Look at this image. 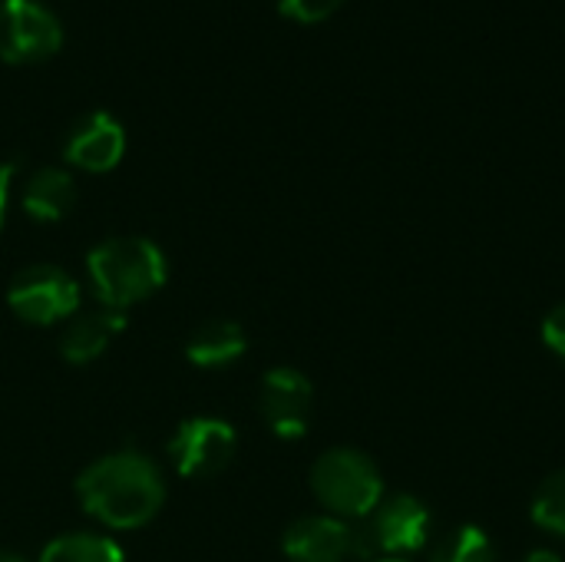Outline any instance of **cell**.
<instances>
[{
    "label": "cell",
    "mask_w": 565,
    "mask_h": 562,
    "mask_svg": "<svg viewBox=\"0 0 565 562\" xmlns=\"http://www.w3.org/2000/svg\"><path fill=\"white\" fill-rule=\"evenodd\" d=\"M76 497L83 510L103 527L139 530L162 510L166 484L149 457L136 450H119L93 460L76 477Z\"/></svg>",
    "instance_id": "cell-1"
},
{
    "label": "cell",
    "mask_w": 565,
    "mask_h": 562,
    "mask_svg": "<svg viewBox=\"0 0 565 562\" xmlns=\"http://www.w3.org/2000/svg\"><path fill=\"white\" fill-rule=\"evenodd\" d=\"M166 255L139 235L106 238L86 258V275L103 308L126 311L166 285Z\"/></svg>",
    "instance_id": "cell-2"
},
{
    "label": "cell",
    "mask_w": 565,
    "mask_h": 562,
    "mask_svg": "<svg viewBox=\"0 0 565 562\" xmlns=\"http://www.w3.org/2000/svg\"><path fill=\"white\" fill-rule=\"evenodd\" d=\"M311 490L331 517L367 520L384 500V477L367 454L354 447H334L315 460Z\"/></svg>",
    "instance_id": "cell-3"
},
{
    "label": "cell",
    "mask_w": 565,
    "mask_h": 562,
    "mask_svg": "<svg viewBox=\"0 0 565 562\" xmlns=\"http://www.w3.org/2000/svg\"><path fill=\"white\" fill-rule=\"evenodd\" d=\"M430 540V510L411 494H394L377 503V510L354 527V556H411Z\"/></svg>",
    "instance_id": "cell-4"
},
{
    "label": "cell",
    "mask_w": 565,
    "mask_h": 562,
    "mask_svg": "<svg viewBox=\"0 0 565 562\" xmlns=\"http://www.w3.org/2000/svg\"><path fill=\"white\" fill-rule=\"evenodd\" d=\"M10 311L26 325H53L73 318L79 308V285L60 265H26L7 288Z\"/></svg>",
    "instance_id": "cell-5"
},
{
    "label": "cell",
    "mask_w": 565,
    "mask_h": 562,
    "mask_svg": "<svg viewBox=\"0 0 565 562\" xmlns=\"http://www.w3.org/2000/svg\"><path fill=\"white\" fill-rule=\"evenodd\" d=\"M63 43V26L40 0H0V60L40 63Z\"/></svg>",
    "instance_id": "cell-6"
},
{
    "label": "cell",
    "mask_w": 565,
    "mask_h": 562,
    "mask_svg": "<svg viewBox=\"0 0 565 562\" xmlns=\"http://www.w3.org/2000/svg\"><path fill=\"white\" fill-rule=\"evenodd\" d=\"M238 437L222 417H189L169 441V460L182 477H215L235 457Z\"/></svg>",
    "instance_id": "cell-7"
},
{
    "label": "cell",
    "mask_w": 565,
    "mask_h": 562,
    "mask_svg": "<svg viewBox=\"0 0 565 562\" xmlns=\"http://www.w3.org/2000/svg\"><path fill=\"white\" fill-rule=\"evenodd\" d=\"M311 381L295 368H271L262 381V417L281 441H301L311 424Z\"/></svg>",
    "instance_id": "cell-8"
},
{
    "label": "cell",
    "mask_w": 565,
    "mask_h": 562,
    "mask_svg": "<svg viewBox=\"0 0 565 562\" xmlns=\"http://www.w3.org/2000/svg\"><path fill=\"white\" fill-rule=\"evenodd\" d=\"M281 550L291 562H344L354 556V527L341 517H301L285 537Z\"/></svg>",
    "instance_id": "cell-9"
},
{
    "label": "cell",
    "mask_w": 565,
    "mask_h": 562,
    "mask_svg": "<svg viewBox=\"0 0 565 562\" xmlns=\"http://www.w3.org/2000/svg\"><path fill=\"white\" fill-rule=\"evenodd\" d=\"M126 152V129L109 113H89L83 116L63 146V156L70 166L83 172H109Z\"/></svg>",
    "instance_id": "cell-10"
},
{
    "label": "cell",
    "mask_w": 565,
    "mask_h": 562,
    "mask_svg": "<svg viewBox=\"0 0 565 562\" xmlns=\"http://www.w3.org/2000/svg\"><path fill=\"white\" fill-rule=\"evenodd\" d=\"M126 328V315L113 311V308H99V311H86V315H73L66 331L60 335V354L70 364H89L99 354H106V348L113 344V338Z\"/></svg>",
    "instance_id": "cell-11"
},
{
    "label": "cell",
    "mask_w": 565,
    "mask_h": 562,
    "mask_svg": "<svg viewBox=\"0 0 565 562\" xmlns=\"http://www.w3.org/2000/svg\"><path fill=\"white\" fill-rule=\"evenodd\" d=\"M20 205L33 222H60L76 205V182L66 169H36L23 185Z\"/></svg>",
    "instance_id": "cell-12"
},
{
    "label": "cell",
    "mask_w": 565,
    "mask_h": 562,
    "mask_svg": "<svg viewBox=\"0 0 565 562\" xmlns=\"http://www.w3.org/2000/svg\"><path fill=\"white\" fill-rule=\"evenodd\" d=\"M248 348V338H245V328L235 325V321H225V318H215V321H205L199 325L189 341H185V358L195 364V368H228L235 364Z\"/></svg>",
    "instance_id": "cell-13"
},
{
    "label": "cell",
    "mask_w": 565,
    "mask_h": 562,
    "mask_svg": "<svg viewBox=\"0 0 565 562\" xmlns=\"http://www.w3.org/2000/svg\"><path fill=\"white\" fill-rule=\"evenodd\" d=\"M36 562H126V553L109 537L70 533V537L53 540Z\"/></svg>",
    "instance_id": "cell-14"
},
{
    "label": "cell",
    "mask_w": 565,
    "mask_h": 562,
    "mask_svg": "<svg viewBox=\"0 0 565 562\" xmlns=\"http://www.w3.org/2000/svg\"><path fill=\"white\" fill-rule=\"evenodd\" d=\"M430 562H497V547L480 527L467 523L437 543Z\"/></svg>",
    "instance_id": "cell-15"
},
{
    "label": "cell",
    "mask_w": 565,
    "mask_h": 562,
    "mask_svg": "<svg viewBox=\"0 0 565 562\" xmlns=\"http://www.w3.org/2000/svg\"><path fill=\"white\" fill-rule=\"evenodd\" d=\"M530 517H533V523L540 530L565 540V467L550 474L540 484V490L533 497V507H530Z\"/></svg>",
    "instance_id": "cell-16"
},
{
    "label": "cell",
    "mask_w": 565,
    "mask_h": 562,
    "mask_svg": "<svg viewBox=\"0 0 565 562\" xmlns=\"http://www.w3.org/2000/svg\"><path fill=\"white\" fill-rule=\"evenodd\" d=\"M344 0H278V10L298 23H321L328 20Z\"/></svg>",
    "instance_id": "cell-17"
},
{
    "label": "cell",
    "mask_w": 565,
    "mask_h": 562,
    "mask_svg": "<svg viewBox=\"0 0 565 562\" xmlns=\"http://www.w3.org/2000/svg\"><path fill=\"white\" fill-rule=\"evenodd\" d=\"M543 341H546V348L565 364V301L553 305L550 315L543 318Z\"/></svg>",
    "instance_id": "cell-18"
},
{
    "label": "cell",
    "mask_w": 565,
    "mask_h": 562,
    "mask_svg": "<svg viewBox=\"0 0 565 562\" xmlns=\"http://www.w3.org/2000/svg\"><path fill=\"white\" fill-rule=\"evenodd\" d=\"M10 182H13V166L0 159V225H3V212H7V199H10Z\"/></svg>",
    "instance_id": "cell-19"
},
{
    "label": "cell",
    "mask_w": 565,
    "mask_h": 562,
    "mask_svg": "<svg viewBox=\"0 0 565 562\" xmlns=\"http://www.w3.org/2000/svg\"><path fill=\"white\" fill-rule=\"evenodd\" d=\"M523 562H563V556H559V553H553V550H533V553H530Z\"/></svg>",
    "instance_id": "cell-20"
},
{
    "label": "cell",
    "mask_w": 565,
    "mask_h": 562,
    "mask_svg": "<svg viewBox=\"0 0 565 562\" xmlns=\"http://www.w3.org/2000/svg\"><path fill=\"white\" fill-rule=\"evenodd\" d=\"M0 562H26L20 553H13V550H0Z\"/></svg>",
    "instance_id": "cell-21"
},
{
    "label": "cell",
    "mask_w": 565,
    "mask_h": 562,
    "mask_svg": "<svg viewBox=\"0 0 565 562\" xmlns=\"http://www.w3.org/2000/svg\"><path fill=\"white\" fill-rule=\"evenodd\" d=\"M374 562H404V560H374Z\"/></svg>",
    "instance_id": "cell-22"
}]
</instances>
